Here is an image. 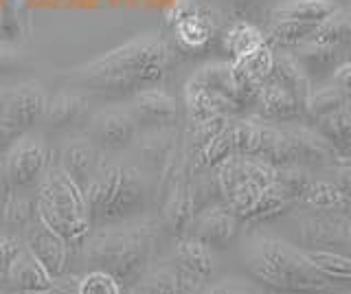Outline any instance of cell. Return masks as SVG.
Returning <instances> with one entry per match:
<instances>
[{
  "label": "cell",
  "mask_w": 351,
  "mask_h": 294,
  "mask_svg": "<svg viewBox=\"0 0 351 294\" xmlns=\"http://www.w3.org/2000/svg\"><path fill=\"white\" fill-rule=\"evenodd\" d=\"M169 60L171 53L162 38L141 36L73 69L69 82L95 99L121 101L143 88L156 86L167 71Z\"/></svg>",
  "instance_id": "1"
},
{
  "label": "cell",
  "mask_w": 351,
  "mask_h": 294,
  "mask_svg": "<svg viewBox=\"0 0 351 294\" xmlns=\"http://www.w3.org/2000/svg\"><path fill=\"white\" fill-rule=\"evenodd\" d=\"M160 222L156 215L145 213L125 222L93 226L82 244V266L101 270L114 277L125 290L136 286L154 261L158 248Z\"/></svg>",
  "instance_id": "2"
},
{
  "label": "cell",
  "mask_w": 351,
  "mask_h": 294,
  "mask_svg": "<svg viewBox=\"0 0 351 294\" xmlns=\"http://www.w3.org/2000/svg\"><path fill=\"white\" fill-rule=\"evenodd\" d=\"M84 198L93 226L145 215L152 211L149 173L136 162L108 156L104 151L97 171L84 187Z\"/></svg>",
  "instance_id": "3"
},
{
  "label": "cell",
  "mask_w": 351,
  "mask_h": 294,
  "mask_svg": "<svg viewBox=\"0 0 351 294\" xmlns=\"http://www.w3.org/2000/svg\"><path fill=\"white\" fill-rule=\"evenodd\" d=\"M244 261L252 277L263 286L288 294H312L327 290L329 279L299 248L274 235H255L244 248Z\"/></svg>",
  "instance_id": "4"
},
{
  "label": "cell",
  "mask_w": 351,
  "mask_h": 294,
  "mask_svg": "<svg viewBox=\"0 0 351 294\" xmlns=\"http://www.w3.org/2000/svg\"><path fill=\"white\" fill-rule=\"evenodd\" d=\"M36 213L40 220L60 233L71 246H80L90 233V215L84 189L62 167L58 154H51L47 171L42 173L36 193Z\"/></svg>",
  "instance_id": "5"
},
{
  "label": "cell",
  "mask_w": 351,
  "mask_h": 294,
  "mask_svg": "<svg viewBox=\"0 0 351 294\" xmlns=\"http://www.w3.org/2000/svg\"><path fill=\"white\" fill-rule=\"evenodd\" d=\"M47 93L38 82H20L0 90V151L36 130L47 110Z\"/></svg>",
  "instance_id": "6"
},
{
  "label": "cell",
  "mask_w": 351,
  "mask_h": 294,
  "mask_svg": "<svg viewBox=\"0 0 351 294\" xmlns=\"http://www.w3.org/2000/svg\"><path fill=\"white\" fill-rule=\"evenodd\" d=\"M51 160V151L47 140L38 134L20 136L14 145L5 151L3 158V176L9 189H29L38 187L42 173L47 171Z\"/></svg>",
  "instance_id": "7"
},
{
  "label": "cell",
  "mask_w": 351,
  "mask_h": 294,
  "mask_svg": "<svg viewBox=\"0 0 351 294\" xmlns=\"http://www.w3.org/2000/svg\"><path fill=\"white\" fill-rule=\"evenodd\" d=\"M136 132H138V123L130 108L108 106L97 114H93L86 134L106 154H119V151L128 149L134 143Z\"/></svg>",
  "instance_id": "8"
},
{
  "label": "cell",
  "mask_w": 351,
  "mask_h": 294,
  "mask_svg": "<svg viewBox=\"0 0 351 294\" xmlns=\"http://www.w3.org/2000/svg\"><path fill=\"white\" fill-rule=\"evenodd\" d=\"M22 233H25L22 235L25 248L40 261L42 268L47 270L53 279L64 275V272H69L73 246L66 242L60 233H55L51 226L44 224L38 217V213Z\"/></svg>",
  "instance_id": "9"
},
{
  "label": "cell",
  "mask_w": 351,
  "mask_h": 294,
  "mask_svg": "<svg viewBox=\"0 0 351 294\" xmlns=\"http://www.w3.org/2000/svg\"><path fill=\"white\" fill-rule=\"evenodd\" d=\"M283 134V167L299 165L305 169L323 167L334 160V147L321 132L310 127H281Z\"/></svg>",
  "instance_id": "10"
},
{
  "label": "cell",
  "mask_w": 351,
  "mask_h": 294,
  "mask_svg": "<svg viewBox=\"0 0 351 294\" xmlns=\"http://www.w3.org/2000/svg\"><path fill=\"white\" fill-rule=\"evenodd\" d=\"M239 217L228 209V204L213 202L197 211L189 222V235L200 239L208 248H224L233 242L239 228Z\"/></svg>",
  "instance_id": "11"
},
{
  "label": "cell",
  "mask_w": 351,
  "mask_h": 294,
  "mask_svg": "<svg viewBox=\"0 0 351 294\" xmlns=\"http://www.w3.org/2000/svg\"><path fill=\"white\" fill-rule=\"evenodd\" d=\"M136 288L143 294H204L206 281L169 259L149 266Z\"/></svg>",
  "instance_id": "12"
},
{
  "label": "cell",
  "mask_w": 351,
  "mask_h": 294,
  "mask_svg": "<svg viewBox=\"0 0 351 294\" xmlns=\"http://www.w3.org/2000/svg\"><path fill=\"white\" fill-rule=\"evenodd\" d=\"M130 110L138 125L154 130L173 123L176 114H178V106H176V99L169 93L156 88V86H149V88H143L132 97Z\"/></svg>",
  "instance_id": "13"
},
{
  "label": "cell",
  "mask_w": 351,
  "mask_h": 294,
  "mask_svg": "<svg viewBox=\"0 0 351 294\" xmlns=\"http://www.w3.org/2000/svg\"><path fill=\"white\" fill-rule=\"evenodd\" d=\"M101 156H104V151L95 145V140L88 134L73 136L58 154L62 167L69 171V176L80 184L82 189L88 184V180L93 178Z\"/></svg>",
  "instance_id": "14"
},
{
  "label": "cell",
  "mask_w": 351,
  "mask_h": 294,
  "mask_svg": "<svg viewBox=\"0 0 351 294\" xmlns=\"http://www.w3.org/2000/svg\"><path fill=\"white\" fill-rule=\"evenodd\" d=\"M90 114V97L82 90H62L47 101L44 110V125L53 132L75 127Z\"/></svg>",
  "instance_id": "15"
},
{
  "label": "cell",
  "mask_w": 351,
  "mask_h": 294,
  "mask_svg": "<svg viewBox=\"0 0 351 294\" xmlns=\"http://www.w3.org/2000/svg\"><path fill=\"white\" fill-rule=\"evenodd\" d=\"M5 279L9 281L11 288H16L18 292H38L51 288L53 277L47 270L42 268L40 261L33 257L29 250L22 244L18 253L9 259V264L5 266Z\"/></svg>",
  "instance_id": "16"
},
{
  "label": "cell",
  "mask_w": 351,
  "mask_h": 294,
  "mask_svg": "<svg viewBox=\"0 0 351 294\" xmlns=\"http://www.w3.org/2000/svg\"><path fill=\"white\" fill-rule=\"evenodd\" d=\"M268 79L272 84L281 86L283 90H288L303 108L314 90L312 77L301 69V64L296 62V58L290 56V53H274V62H272V71Z\"/></svg>",
  "instance_id": "17"
},
{
  "label": "cell",
  "mask_w": 351,
  "mask_h": 294,
  "mask_svg": "<svg viewBox=\"0 0 351 294\" xmlns=\"http://www.w3.org/2000/svg\"><path fill=\"white\" fill-rule=\"evenodd\" d=\"M173 31L184 49H200L211 40L213 23H211V18H206L204 14L197 12L191 3H182L176 7Z\"/></svg>",
  "instance_id": "18"
},
{
  "label": "cell",
  "mask_w": 351,
  "mask_h": 294,
  "mask_svg": "<svg viewBox=\"0 0 351 294\" xmlns=\"http://www.w3.org/2000/svg\"><path fill=\"white\" fill-rule=\"evenodd\" d=\"M184 106H186V112H189V119L193 123L206 121V119H213V117H222V114L230 117V114L239 112L233 101H228L224 97L206 90L193 82H186V86H184Z\"/></svg>",
  "instance_id": "19"
},
{
  "label": "cell",
  "mask_w": 351,
  "mask_h": 294,
  "mask_svg": "<svg viewBox=\"0 0 351 294\" xmlns=\"http://www.w3.org/2000/svg\"><path fill=\"white\" fill-rule=\"evenodd\" d=\"M338 9L334 0H283L270 12L272 23H307L321 25Z\"/></svg>",
  "instance_id": "20"
},
{
  "label": "cell",
  "mask_w": 351,
  "mask_h": 294,
  "mask_svg": "<svg viewBox=\"0 0 351 294\" xmlns=\"http://www.w3.org/2000/svg\"><path fill=\"white\" fill-rule=\"evenodd\" d=\"M193 84L202 86V88L211 90L224 99L233 101L237 106V110H241V103H239V93H237V82H235V75H233V66L230 62H213V64H206V66L197 69L191 79Z\"/></svg>",
  "instance_id": "21"
},
{
  "label": "cell",
  "mask_w": 351,
  "mask_h": 294,
  "mask_svg": "<svg viewBox=\"0 0 351 294\" xmlns=\"http://www.w3.org/2000/svg\"><path fill=\"white\" fill-rule=\"evenodd\" d=\"M171 261H176L178 266H182L184 270L193 272L195 277L200 279H208L213 272V253L206 244H202L200 239H195L191 235L180 237L173 246L171 253Z\"/></svg>",
  "instance_id": "22"
},
{
  "label": "cell",
  "mask_w": 351,
  "mask_h": 294,
  "mask_svg": "<svg viewBox=\"0 0 351 294\" xmlns=\"http://www.w3.org/2000/svg\"><path fill=\"white\" fill-rule=\"evenodd\" d=\"M257 106L261 108L263 117L277 119V121H288V119H296L305 112V108L288 90H283L281 86L272 84L270 79L261 84L257 95Z\"/></svg>",
  "instance_id": "23"
},
{
  "label": "cell",
  "mask_w": 351,
  "mask_h": 294,
  "mask_svg": "<svg viewBox=\"0 0 351 294\" xmlns=\"http://www.w3.org/2000/svg\"><path fill=\"white\" fill-rule=\"evenodd\" d=\"M294 58L307 75H316V77L334 73L343 64L340 62L338 47L323 45V42H314V40H307L301 47H296Z\"/></svg>",
  "instance_id": "24"
},
{
  "label": "cell",
  "mask_w": 351,
  "mask_h": 294,
  "mask_svg": "<svg viewBox=\"0 0 351 294\" xmlns=\"http://www.w3.org/2000/svg\"><path fill=\"white\" fill-rule=\"evenodd\" d=\"M318 132L325 136L336 154L351 156V99L332 114L318 119Z\"/></svg>",
  "instance_id": "25"
},
{
  "label": "cell",
  "mask_w": 351,
  "mask_h": 294,
  "mask_svg": "<svg viewBox=\"0 0 351 294\" xmlns=\"http://www.w3.org/2000/svg\"><path fill=\"white\" fill-rule=\"evenodd\" d=\"M36 217V200L25 195V189H9L3 204V224L7 231H25Z\"/></svg>",
  "instance_id": "26"
},
{
  "label": "cell",
  "mask_w": 351,
  "mask_h": 294,
  "mask_svg": "<svg viewBox=\"0 0 351 294\" xmlns=\"http://www.w3.org/2000/svg\"><path fill=\"white\" fill-rule=\"evenodd\" d=\"M312 40L323 42V45H332V47L351 45V12H349V7H345V9L338 7L332 16L325 18L323 23L318 25Z\"/></svg>",
  "instance_id": "27"
},
{
  "label": "cell",
  "mask_w": 351,
  "mask_h": 294,
  "mask_svg": "<svg viewBox=\"0 0 351 294\" xmlns=\"http://www.w3.org/2000/svg\"><path fill=\"white\" fill-rule=\"evenodd\" d=\"M263 45H266L263 34L257 27L246 23V20H239V23H235L224 34V49L233 56V60H237L241 56H248L250 51H255Z\"/></svg>",
  "instance_id": "28"
},
{
  "label": "cell",
  "mask_w": 351,
  "mask_h": 294,
  "mask_svg": "<svg viewBox=\"0 0 351 294\" xmlns=\"http://www.w3.org/2000/svg\"><path fill=\"white\" fill-rule=\"evenodd\" d=\"M318 25H307V23H272L268 29V36L266 38V45L274 47H281V49H288V47H301L303 42L312 40L316 34Z\"/></svg>",
  "instance_id": "29"
},
{
  "label": "cell",
  "mask_w": 351,
  "mask_h": 294,
  "mask_svg": "<svg viewBox=\"0 0 351 294\" xmlns=\"http://www.w3.org/2000/svg\"><path fill=\"white\" fill-rule=\"evenodd\" d=\"M349 99H351V93H347L345 88H340V86H336L332 82L329 86L312 90L310 99L305 103V112H310L318 121V119H323L327 114H332L334 110H338V108L347 103Z\"/></svg>",
  "instance_id": "30"
},
{
  "label": "cell",
  "mask_w": 351,
  "mask_h": 294,
  "mask_svg": "<svg viewBox=\"0 0 351 294\" xmlns=\"http://www.w3.org/2000/svg\"><path fill=\"white\" fill-rule=\"evenodd\" d=\"M305 257L329 279H351V257L332 250H305Z\"/></svg>",
  "instance_id": "31"
},
{
  "label": "cell",
  "mask_w": 351,
  "mask_h": 294,
  "mask_svg": "<svg viewBox=\"0 0 351 294\" xmlns=\"http://www.w3.org/2000/svg\"><path fill=\"white\" fill-rule=\"evenodd\" d=\"M301 200L305 204H314L318 209H334V206H347L343 193L338 191L334 182L325 180H312L301 195Z\"/></svg>",
  "instance_id": "32"
},
{
  "label": "cell",
  "mask_w": 351,
  "mask_h": 294,
  "mask_svg": "<svg viewBox=\"0 0 351 294\" xmlns=\"http://www.w3.org/2000/svg\"><path fill=\"white\" fill-rule=\"evenodd\" d=\"M125 288L101 270H88L80 277V294H123Z\"/></svg>",
  "instance_id": "33"
},
{
  "label": "cell",
  "mask_w": 351,
  "mask_h": 294,
  "mask_svg": "<svg viewBox=\"0 0 351 294\" xmlns=\"http://www.w3.org/2000/svg\"><path fill=\"white\" fill-rule=\"evenodd\" d=\"M204 294H261V292L257 286H252V283H246L241 279H224L211 288L206 286Z\"/></svg>",
  "instance_id": "34"
},
{
  "label": "cell",
  "mask_w": 351,
  "mask_h": 294,
  "mask_svg": "<svg viewBox=\"0 0 351 294\" xmlns=\"http://www.w3.org/2000/svg\"><path fill=\"white\" fill-rule=\"evenodd\" d=\"M20 248H22V239L16 233L7 231L5 226H0V268L5 270L9 259L14 257Z\"/></svg>",
  "instance_id": "35"
},
{
  "label": "cell",
  "mask_w": 351,
  "mask_h": 294,
  "mask_svg": "<svg viewBox=\"0 0 351 294\" xmlns=\"http://www.w3.org/2000/svg\"><path fill=\"white\" fill-rule=\"evenodd\" d=\"M20 66H22L20 51L0 40V77H5L9 73H16Z\"/></svg>",
  "instance_id": "36"
},
{
  "label": "cell",
  "mask_w": 351,
  "mask_h": 294,
  "mask_svg": "<svg viewBox=\"0 0 351 294\" xmlns=\"http://www.w3.org/2000/svg\"><path fill=\"white\" fill-rule=\"evenodd\" d=\"M51 288L55 294H80V277L73 272H64V275L53 279Z\"/></svg>",
  "instance_id": "37"
},
{
  "label": "cell",
  "mask_w": 351,
  "mask_h": 294,
  "mask_svg": "<svg viewBox=\"0 0 351 294\" xmlns=\"http://www.w3.org/2000/svg\"><path fill=\"white\" fill-rule=\"evenodd\" d=\"M336 187H338L340 193H343L347 206H351V165L338 169V173H336Z\"/></svg>",
  "instance_id": "38"
},
{
  "label": "cell",
  "mask_w": 351,
  "mask_h": 294,
  "mask_svg": "<svg viewBox=\"0 0 351 294\" xmlns=\"http://www.w3.org/2000/svg\"><path fill=\"white\" fill-rule=\"evenodd\" d=\"M332 82L340 88H345L347 93H351V62H343L340 66L332 73Z\"/></svg>",
  "instance_id": "39"
},
{
  "label": "cell",
  "mask_w": 351,
  "mask_h": 294,
  "mask_svg": "<svg viewBox=\"0 0 351 294\" xmlns=\"http://www.w3.org/2000/svg\"><path fill=\"white\" fill-rule=\"evenodd\" d=\"M130 294H143V292H141V290H138V288L134 286V288H130Z\"/></svg>",
  "instance_id": "40"
},
{
  "label": "cell",
  "mask_w": 351,
  "mask_h": 294,
  "mask_svg": "<svg viewBox=\"0 0 351 294\" xmlns=\"http://www.w3.org/2000/svg\"><path fill=\"white\" fill-rule=\"evenodd\" d=\"M349 12H351V7H349Z\"/></svg>",
  "instance_id": "41"
},
{
  "label": "cell",
  "mask_w": 351,
  "mask_h": 294,
  "mask_svg": "<svg viewBox=\"0 0 351 294\" xmlns=\"http://www.w3.org/2000/svg\"><path fill=\"white\" fill-rule=\"evenodd\" d=\"M0 294H3V292H0Z\"/></svg>",
  "instance_id": "42"
}]
</instances>
